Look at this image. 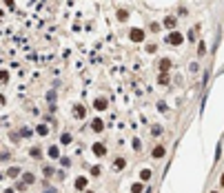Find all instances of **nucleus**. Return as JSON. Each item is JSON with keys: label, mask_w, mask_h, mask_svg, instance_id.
Returning a JSON list of instances; mask_svg holds the SVG:
<instances>
[{"label": "nucleus", "mask_w": 224, "mask_h": 193, "mask_svg": "<svg viewBox=\"0 0 224 193\" xmlns=\"http://www.w3.org/2000/svg\"><path fill=\"white\" fill-rule=\"evenodd\" d=\"M91 151H93V155H95V158H104L109 149H107V144H104V142H93Z\"/></svg>", "instance_id": "f257e3e1"}, {"label": "nucleus", "mask_w": 224, "mask_h": 193, "mask_svg": "<svg viewBox=\"0 0 224 193\" xmlns=\"http://www.w3.org/2000/svg\"><path fill=\"white\" fill-rule=\"evenodd\" d=\"M166 42H169V44H182V42H184V38H182V33H180V31H171V33L166 36Z\"/></svg>", "instance_id": "f03ea898"}, {"label": "nucleus", "mask_w": 224, "mask_h": 193, "mask_svg": "<svg viewBox=\"0 0 224 193\" xmlns=\"http://www.w3.org/2000/svg\"><path fill=\"white\" fill-rule=\"evenodd\" d=\"M93 107H95L98 111H107V107H109V100L104 98V95H98V98L93 100Z\"/></svg>", "instance_id": "7ed1b4c3"}, {"label": "nucleus", "mask_w": 224, "mask_h": 193, "mask_svg": "<svg viewBox=\"0 0 224 193\" xmlns=\"http://www.w3.org/2000/svg\"><path fill=\"white\" fill-rule=\"evenodd\" d=\"M73 186H76V191H84V189L89 186V178H87V175H78L76 182H73Z\"/></svg>", "instance_id": "20e7f679"}, {"label": "nucleus", "mask_w": 224, "mask_h": 193, "mask_svg": "<svg viewBox=\"0 0 224 193\" xmlns=\"http://www.w3.org/2000/svg\"><path fill=\"white\" fill-rule=\"evenodd\" d=\"M129 38H131L133 42H142V40H144V29H138V27H133V29L129 31Z\"/></svg>", "instance_id": "39448f33"}, {"label": "nucleus", "mask_w": 224, "mask_h": 193, "mask_svg": "<svg viewBox=\"0 0 224 193\" xmlns=\"http://www.w3.org/2000/svg\"><path fill=\"white\" fill-rule=\"evenodd\" d=\"M164 155H166V149L162 147V144H155L153 151H151V158H153V160H160V158H164Z\"/></svg>", "instance_id": "423d86ee"}, {"label": "nucleus", "mask_w": 224, "mask_h": 193, "mask_svg": "<svg viewBox=\"0 0 224 193\" xmlns=\"http://www.w3.org/2000/svg\"><path fill=\"white\" fill-rule=\"evenodd\" d=\"M18 175H22V169L20 166H9L7 171H5V178H16L18 180Z\"/></svg>", "instance_id": "0eeeda50"}, {"label": "nucleus", "mask_w": 224, "mask_h": 193, "mask_svg": "<svg viewBox=\"0 0 224 193\" xmlns=\"http://www.w3.org/2000/svg\"><path fill=\"white\" fill-rule=\"evenodd\" d=\"M91 131H95V133H102V131H104V122H102L100 118L91 120Z\"/></svg>", "instance_id": "6e6552de"}, {"label": "nucleus", "mask_w": 224, "mask_h": 193, "mask_svg": "<svg viewBox=\"0 0 224 193\" xmlns=\"http://www.w3.org/2000/svg\"><path fill=\"white\" fill-rule=\"evenodd\" d=\"M87 115V109L82 107V104H76V107H73V118H78V120H82Z\"/></svg>", "instance_id": "1a4fd4ad"}, {"label": "nucleus", "mask_w": 224, "mask_h": 193, "mask_svg": "<svg viewBox=\"0 0 224 193\" xmlns=\"http://www.w3.org/2000/svg\"><path fill=\"white\" fill-rule=\"evenodd\" d=\"M47 155L51 158V160H60V149H58V147H53V144H51V147L47 149Z\"/></svg>", "instance_id": "9d476101"}, {"label": "nucleus", "mask_w": 224, "mask_h": 193, "mask_svg": "<svg viewBox=\"0 0 224 193\" xmlns=\"http://www.w3.org/2000/svg\"><path fill=\"white\" fill-rule=\"evenodd\" d=\"M124 166H127V160H124L122 155H118V158L113 160V169H115V171H122Z\"/></svg>", "instance_id": "9b49d317"}, {"label": "nucleus", "mask_w": 224, "mask_h": 193, "mask_svg": "<svg viewBox=\"0 0 224 193\" xmlns=\"http://www.w3.org/2000/svg\"><path fill=\"white\" fill-rule=\"evenodd\" d=\"M151 175H153L151 169H140V175H138V178H140L142 182H149V180H151Z\"/></svg>", "instance_id": "f8f14e48"}, {"label": "nucleus", "mask_w": 224, "mask_h": 193, "mask_svg": "<svg viewBox=\"0 0 224 193\" xmlns=\"http://www.w3.org/2000/svg\"><path fill=\"white\" fill-rule=\"evenodd\" d=\"M22 180L27 182L29 186H31V184H36V175H33L31 171H24V173H22Z\"/></svg>", "instance_id": "ddd939ff"}, {"label": "nucleus", "mask_w": 224, "mask_h": 193, "mask_svg": "<svg viewBox=\"0 0 224 193\" xmlns=\"http://www.w3.org/2000/svg\"><path fill=\"white\" fill-rule=\"evenodd\" d=\"M158 69H160V71H169V69H171V60H169V58H162V60L158 62Z\"/></svg>", "instance_id": "4468645a"}, {"label": "nucleus", "mask_w": 224, "mask_h": 193, "mask_svg": "<svg viewBox=\"0 0 224 193\" xmlns=\"http://www.w3.org/2000/svg\"><path fill=\"white\" fill-rule=\"evenodd\" d=\"M176 25H178V20L173 18V16H166V18H164V27H169V29H176Z\"/></svg>", "instance_id": "2eb2a0df"}, {"label": "nucleus", "mask_w": 224, "mask_h": 193, "mask_svg": "<svg viewBox=\"0 0 224 193\" xmlns=\"http://www.w3.org/2000/svg\"><path fill=\"white\" fill-rule=\"evenodd\" d=\"M71 142H73L71 133H69V131H64V133L60 135V144H64V147H67V144H71Z\"/></svg>", "instance_id": "dca6fc26"}, {"label": "nucleus", "mask_w": 224, "mask_h": 193, "mask_svg": "<svg viewBox=\"0 0 224 193\" xmlns=\"http://www.w3.org/2000/svg\"><path fill=\"white\" fill-rule=\"evenodd\" d=\"M29 155H31L33 160H40V158H42V149H38V147H31V149H29Z\"/></svg>", "instance_id": "f3484780"}, {"label": "nucleus", "mask_w": 224, "mask_h": 193, "mask_svg": "<svg viewBox=\"0 0 224 193\" xmlns=\"http://www.w3.org/2000/svg\"><path fill=\"white\" fill-rule=\"evenodd\" d=\"M158 82H160V84H169V71H160Z\"/></svg>", "instance_id": "a211bd4d"}, {"label": "nucleus", "mask_w": 224, "mask_h": 193, "mask_svg": "<svg viewBox=\"0 0 224 193\" xmlns=\"http://www.w3.org/2000/svg\"><path fill=\"white\" fill-rule=\"evenodd\" d=\"M42 173H44V178H53V166H51V164H44Z\"/></svg>", "instance_id": "6ab92c4d"}, {"label": "nucleus", "mask_w": 224, "mask_h": 193, "mask_svg": "<svg viewBox=\"0 0 224 193\" xmlns=\"http://www.w3.org/2000/svg\"><path fill=\"white\" fill-rule=\"evenodd\" d=\"M36 133H38V135H47V133H49V127H47V124H38V127H36Z\"/></svg>", "instance_id": "aec40b11"}, {"label": "nucleus", "mask_w": 224, "mask_h": 193, "mask_svg": "<svg viewBox=\"0 0 224 193\" xmlns=\"http://www.w3.org/2000/svg\"><path fill=\"white\" fill-rule=\"evenodd\" d=\"M162 131H164V129H162L160 124H153V127H151V135H153V138H158V135H162Z\"/></svg>", "instance_id": "412c9836"}, {"label": "nucleus", "mask_w": 224, "mask_h": 193, "mask_svg": "<svg viewBox=\"0 0 224 193\" xmlns=\"http://www.w3.org/2000/svg\"><path fill=\"white\" fill-rule=\"evenodd\" d=\"M131 193H142V180H138V182L131 184Z\"/></svg>", "instance_id": "4be33fe9"}, {"label": "nucleus", "mask_w": 224, "mask_h": 193, "mask_svg": "<svg viewBox=\"0 0 224 193\" xmlns=\"http://www.w3.org/2000/svg\"><path fill=\"white\" fill-rule=\"evenodd\" d=\"M118 20H120V22L129 20V11H127V9H120V11H118Z\"/></svg>", "instance_id": "5701e85b"}, {"label": "nucleus", "mask_w": 224, "mask_h": 193, "mask_svg": "<svg viewBox=\"0 0 224 193\" xmlns=\"http://www.w3.org/2000/svg\"><path fill=\"white\" fill-rule=\"evenodd\" d=\"M102 175V166H91V178H100Z\"/></svg>", "instance_id": "b1692460"}, {"label": "nucleus", "mask_w": 224, "mask_h": 193, "mask_svg": "<svg viewBox=\"0 0 224 193\" xmlns=\"http://www.w3.org/2000/svg\"><path fill=\"white\" fill-rule=\"evenodd\" d=\"M197 56H206V44H204V42L197 44Z\"/></svg>", "instance_id": "393cba45"}, {"label": "nucleus", "mask_w": 224, "mask_h": 193, "mask_svg": "<svg viewBox=\"0 0 224 193\" xmlns=\"http://www.w3.org/2000/svg\"><path fill=\"white\" fill-rule=\"evenodd\" d=\"M142 149V140L140 138H133V151H140Z\"/></svg>", "instance_id": "a878e982"}, {"label": "nucleus", "mask_w": 224, "mask_h": 193, "mask_svg": "<svg viewBox=\"0 0 224 193\" xmlns=\"http://www.w3.org/2000/svg\"><path fill=\"white\" fill-rule=\"evenodd\" d=\"M60 164H62L64 169H67V166H71V158H67V155H62V158H60Z\"/></svg>", "instance_id": "bb28decb"}, {"label": "nucleus", "mask_w": 224, "mask_h": 193, "mask_svg": "<svg viewBox=\"0 0 224 193\" xmlns=\"http://www.w3.org/2000/svg\"><path fill=\"white\" fill-rule=\"evenodd\" d=\"M27 186H29V184H27V182H24V180H22V182H16V191H24V189H27Z\"/></svg>", "instance_id": "cd10ccee"}, {"label": "nucleus", "mask_w": 224, "mask_h": 193, "mask_svg": "<svg viewBox=\"0 0 224 193\" xmlns=\"http://www.w3.org/2000/svg\"><path fill=\"white\" fill-rule=\"evenodd\" d=\"M189 71H191V74H197V71H200V67H197L195 62H191V64H189Z\"/></svg>", "instance_id": "c85d7f7f"}, {"label": "nucleus", "mask_w": 224, "mask_h": 193, "mask_svg": "<svg viewBox=\"0 0 224 193\" xmlns=\"http://www.w3.org/2000/svg\"><path fill=\"white\" fill-rule=\"evenodd\" d=\"M158 111H162V113H166V111H169V107H166L164 102H158Z\"/></svg>", "instance_id": "c756f323"}, {"label": "nucleus", "mask_w": 224, "mask_h": 193, "mask_svg": "<svg viewBox=\"0 0 224 193\" xmlns=\"http://www.w3.org/2000/svg\"><path fill=\"white\" fill-rule=\"evenodd\" d=\"M146 51H149V53H155V51H158V47H155V44H149V47H146Z\"/></svg>", "instance_id": "7c9ffc66"}, {"label": "nucleus", "mask_w": 224, "mask_h": 193, "mask_svg": "<svg viewBox=\"0 0 224 193\" xmlns=\"http://www.w3.org/2000/svg\"><path fill=\"white\" fill-rule=\"evenodd\" d=\"M47 100H49V102L56 100V91H49V93H47Z\"/></svg>", "instance_id": "2f4dec72"}, {"label": "nucleus", "mask_w": 224, "mask_h": 193, "mask_svg": "<svg viewBox=\"0 0 224 193\" xmlns=\"http://www.w3.org/2000/svg\"><path fill=\"white\" fill-rule=\"evenodd\" d=\"M44 193H58V189H47Z\"/></svg>", "instance_id": "473e14b6"}, {"label": "nucleus", "mask_w": 224, "mask_h": 193, "mask_svg": "<svg viewBox=\"0 0 224 193\" xmlns=\"http://www.w3.org/2000/svg\"><path fill=\"white\" fill-rule=\"evenodd\" d=\"M220 184H222V186H224V173H222V175H220Z\"/></svg>", "instance_id": "72a5a7b5"}, {"label": "nucleus", "mask_w": 224, "mask_h": 193, "mask_svg": "<svg viewBox=\"0 0 224 193\" xmlns=\"http://www.w3.org/2000/svg\"><path fill=\"white\" fill-rule=\"evenodd\" d=\"M5 193H16V189H5Z\"/></svg>", "instance_id": "f704fd0d"}, {"label": "nucleus", "mask_w": 224, "mask_h": 193, "mask_svg": "<svg viewBox=\"0 0 224 193\" xmlns=\"http://www.w3.org/2000/svg\"><path fill=\"white\" fill-rule=\"evenodd\" d=\"M211 193H220V191H211Z\"/></svg>", "instance_id": "c9c22d12"}]
</instances>
